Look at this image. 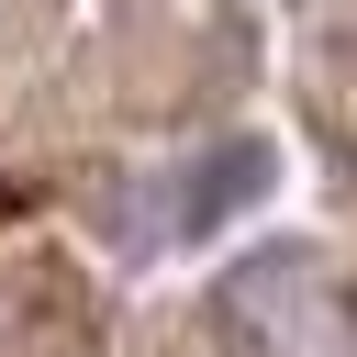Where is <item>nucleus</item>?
<instances>
[{
    "instance_id": "1",
    "label": "nucleus",
    "mask_w": 357,
    "mask_h": 357,
    "mask_svg": "<svg viewBox=\"0 0 357 357\" xmlns=\"http://www.w3.org/2000/svg\"><path fill=\"white\" fill-rule=\"evenodd\" d=\"M268 190H279V145L268 134H212V145H178V156L134 167V190L112 201V234L134 257H190L223 223H245Z\"/></svg>"
}]
</instances>
